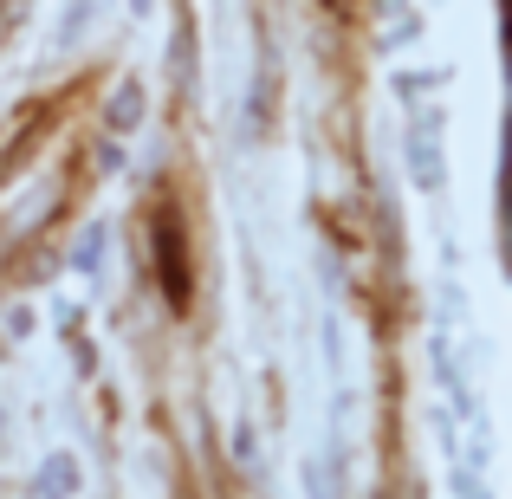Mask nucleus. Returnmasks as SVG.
<instances>
[{"instance_id": "1", "label": "nucleus", "mask_w": 512, "mask_h": 499, "mask_svg": "<svg viewBox=\"0 0 512 499\" xmlns=\"http://www.w3.org/2000/svg\"><path fill=\"white\" fill-rule=\"evenodd\" d=\"M130 7H150V0H130Z\"/></svg>"}]
</instances>
